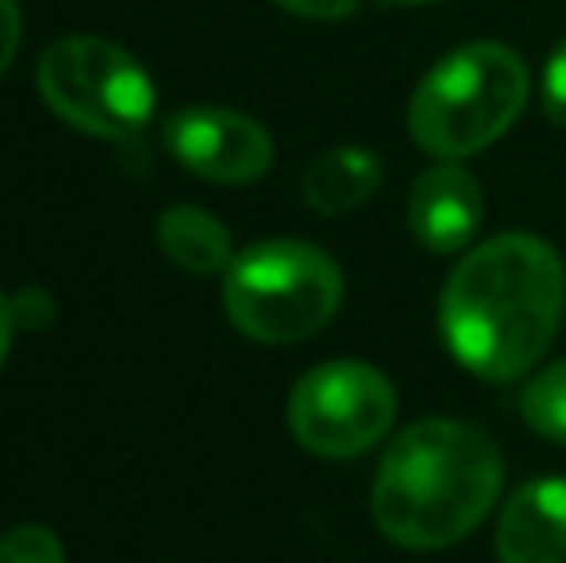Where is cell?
Instances as JSON below:
<instances>
[{
    "instance_id": "1",
    "label": "cell",
    "mask_w": 566,
    "mask_h": 563,
    "mask_svg": "<svg viewBox=\"0 0 566 563\" xmlns=\"http://www.w3.org/2000/svg\"><path fill=\"white\" fill-rule=\"evenodd\" d=\"M563 313L559 251L539 236L501 232L451 271L440 298V332L470 375L513 383L552 347Z\"/></svg>"
},
{
    "instance_id": "4",
    "label": "cell",
    "mask_w": 566,
    "mask_h": 563,
    "mask_svg": "<svg viewBox=\"0 0 566 563\" xmlns=\"http://www.w3.org/2000/svg\"><path fill=\"white\" fill-rule=\"evenodd\" d=\"M343 271L328 251L301 240L254 243L224 271V309L259 344H297L339 313Z\"/></svg>"
},
{
    "instance_id": "15",
    "label": "cell",
    "mask_w": 566,
    "mask_h": 563,
    "mask_svg": "<svg viewBox=\"0 0 566 563\" xmlns=\"http://www.w3.org/2000/svg\"><path fill=\"white\" fill-rule=\"evenodd\" d=\"M20 35H23L20 4L15 0H0V74L12 66L15 51H20Z\"/></svg>"
},
{
    "instance_id": "13",
    "label": "cell",
    "mask_w": 566,
    "mask_h": 563,
    "mask_svg": "<svg viewBox=\"0 0 566 563\" xmlns=\"http://www.w3.org/2000/svg\"><path fill=\"white\" fill-rule=\"evenodd\" d=\"M0 563H66V552L51 529L15 525L0 536Z\"/></svg>"
},
{
    "instance_id": "11",
    "label": "cell",
    "mask_w": 566,
    "mask_h": 563,
    "mask_svg": "<svg viewBox=\"0 0 566 563\" xmlns=\"http://www.w3.org/2000/svg\"><path fill=\"white\" fill-rule=\"evenodd\" d=\"M158 243H163L166 259L189 274H220L235 259L228 228L197 205L166 209L163 220H158Z\"/></svg>"
},
{
    "instance_id": "6",
    "label": "cell",
    "mask_w": 566,
    "mask_h": 563,
    "mask_svg": "<svg viewBox=\"0 0 566 563\" xmlns=\"http://www.w3.org/2000/svg\"><path fill=\"white\" fill-rule=\"evenodd\" d=\"M397 417V390L378 367L336 359L301 375L290 394V432L305 451L350 459L370 451Z\"/></svg>"
},
{
    "instance_id": "8",
    "label": "cell",
    "mask_w": 566,
    "mask_h": 563,
    "mask_svg": "<svg viewBox=\"0 0 566 563\" xmlns=\"http://www.w3.org/2000/svg\"><path fill=\"white\" fill-rule=\"evenodd\" d=\"M482 186L467 166L440 158L409 194V232L436 256L462 251L482 228Z\"/></svg>"
},
{
    "instance_id": "14",
    "label": "cell",
    "mask_w": 566,
    "mask_h": 563,
    "mask_svg": "<svg viewBox=\"0 0 566 563\" xmlns=\"http://www.w3.org/2000/svg\"><path fill=\"white\" fill-rule=\"evenodd\" d=\"M544 113L552 116L559 128H566V39L555 46L544 70Z\"/></svg>"
},
{
    "instance_id": "5",
    "label": "cell",
    "mask_w": 566,
    "mask_h": 563,
    "mask_svg": "<svg viewBox=\"0 0 566 563\" xmlns=\"http://www.w3.org/2000/svg\"><path fill=\"white\" fill-rule=\"evenodd\" d=\"M35 82L51 113L101 139L135 136L155 113L150 74L124 46L97 35H66L51 43L39 59Z\"/></svg>"
},
{
    "instance_id": "3",
    "label": "cell",
    "mask_w": 566,
    "mask_h": 563,
    "mask_svg": "<svg viewBox=\"0 0 566 563\" xmlns=\"http://www.w3.org/2000/svg\"><path fill=\"white\" fill-rule=\"evenodd\" d=\"M528 66L501 43H467L436 62L409 101V132L432 158L478 155L521 121Z\"/></svg>"
},
{
    "instance_id": "17",
    "label": "cell",
    "mask_w": 566,
    "mask_h": 563,
    "mask_svg": "<svg viewBox=\"0 0 566 563\" xmlns=\"http://www.w3.org/2000/svg\"><path fill=\"white\" fill-rule=\"evenodd\" d=\"M12 329H15V309L8 305V298L0 293V367H4L8 347H12Z\"/></svg>"
},
{
    "instance_id": "16",
    "label": "cell",
    "mask_w": 566,
    "mask_h": 563,
    "mask_svg": "<svg viewBox=\"0 0 566 563\" xmlns=\"http://www.w3.org/2000/svg\"><path fill=\"white\" fill-rule=\"evenodd\" d=\"M285 12L305 15V20H343L358 8V0H277Z\"/></svg>"
},
{
    "instance_id": "7",
    "label": "cell",
    "mask_w": 566,
    "mask_h": 563,
    "mask_svg": "<svg viewBox=\"0 0 566 563\" xmlns=\"http://www.w3.org/2000/svg\"><path fill=\"white\" fill-rule=\"evenodd\" d=\"M166 147L189 174L220 186H243L270 170L274 139L259 121L231 108H186L166 121Z\"/></svg>"
},
{
    "instance_id": "2",
    "label": "cell",
    "mask_w": 566,
    "mask_h": 563,
    "mask_svg": "<svg viewBox=\"0 0 566 563\" xmlns=\"http://www.w3.org/2000/svg\"><path fill=\"white\" fill-rule=\"evenodd\" d=\"M505 459L482 428L424 417L386 448L370 490L378 529L412 552L451 549L497 505Z\"/></svg>"
},
{
    "instance_id": "9",
    "label": "cell",
    "mask_w": 566,
    "mask_h": 563,
    "mask_svg": "<svg viewBox=\"0 0 566 563\" xmlns=\"http://www.w3.org/2000/svg\"><path fill=\"white\" fill-rule=\"evenodd\" d=\"M501 563H566V479L524 482L497 521Z\"/></svg>"
},
{
    "instance_id": "10",
    "label": "cell",
    "mask_w": 566,
    "mask_h": 563,
    "mask_svg": "<svg viewBox=\"0 0 566 563\" xmlns=\"http://www.w3.org/2000/svg\"><path fill=\"white\" fill-rule=\"evenodd\" d=\"M381 186V158L366 147H332L321 158H313L305 170V201L324 217H339L347 209H358L370 201V194Z\"/></svg>"
},
{
    "instance_id": "12",
    "label": "cell",
    "mask_w": 566,
    "mask_h": 563,
    "mask_svg": "<svg viewBox=\"0 0 566 563\" xmlns=\"http://www.w3.org/2000/svg\"><path fill=\"white\" fill-rule=\"evenodd\" d=\"M521 414L532 432L566 444V359L539 371L521 394Z\"/></svg>"
},
{
    "instance_id": "18",
    "label": "cell",
    "mask_w": 566,
    "mask_h": 563,
    "mask_svg": "<svg viewBox=\"0 0 566 563\" xmlns=\"http://www.w3.org/2000/svg\"><path fill=\"white\" fill-rule=\"evenodd\" d=\"M394 4H436V0H394Z\"/></svg>"
}]
</instances>
